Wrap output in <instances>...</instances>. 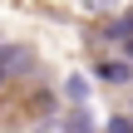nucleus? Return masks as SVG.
<instances>
[{
  "label": "nucleus",
  "mask_w": 133,
  "mask_h": 133,
  "mask_svg": "<svg viewBox=\"0 0 133 133\" xmlns=\"http://www.w3.org/2000/svg\"><path fill=\"white\" fill-rule=\"evenodd\" d=\"M39 74V54L20 39H0V79L15 84V79H35Z\"/></svg>",
  "instance_id": "f257e3e1"
},
{
  "label": "nucleus",
  "mask_w": 133,
  "mask_h": 133,
  "mask_svg": "<svg viewBox=\"0 0 133 133\" xmlns=\"http://www.w3.org/2000/svg\"><path fill=\"white\" fill-rule=\"evenodd\" d=\"M49 128H69V133H89V128H94V114H89V104H69L64 114H54V118H49Z\"/></svg>",
  "instance_id": "f03ea898"
},
{
  "label": "nucleus",
  "mask_w": 133,
  "mask_h": 133,
  "mask_svg": "<svg viewBox=\"0 0 133 133\" xmlns=\"http://www.w3.org/2000/svg\"><path fill=\"white\" fill-rule=\"evenodd\" d=\"M94 79H104V84H128L133 64L128 59H99V64H94Z\"/></svg>",
  "instance_id": "7ed1b4c3"
},
{
  "label": "nucleus",
  "mask_w": 133,
  "mask_h": 133,
  "mask_svg": "<svg viewBox=\"0 0 133 133\" xmlns=\"http://www.w3.org/2000/svg\"><path fill=\"white\" fill-rule=\"evenodd\" d=\"M128 35H133V10H128V15H118V20H109V25H104V39H109V44H123Z\"/></svg>",
  "instance_id": "20e7f679"
},
{
  "label": "nucleus",
  "mask_w": 133,
  "mask_h": 133,
  "mask_svg": "<svg viewBox=\"0 0 133 133\" xmlns=\"http://www.w3.org/2000/svg\"><path fill=\"white\" fill-rule=\"evenodd\" d=\"M64 104H89V79L84 74H69L64 79Z\"/></svg>",
  "instance_id": "39448f33"
},
{
  "label": "nucleus",
  "mask_w": 133,
  "mask_h": 133,
  "mask_svg": "<svg viewBox=\"0 0 133 133\" xmlns=\"http://www.w3.org/2000/svg\"><path fill=\"white\" fill-rule=\"evenodd\" d=\"M54 104H59V94H49V89H39V94H35V114H39L44 123L54 118Z\"/></svg>",
  "instance_id": "423d86ee"
},
{
  "label": "nucleus",
  "mask_w": 133,
  "mask_h": 133,
  "mask_svg": "<svg viewBox=\"0 0 133 133\" xmlns=\"http://www.w3.org/2000/svg\"><path fill=\"white\" fill-rule=\"evenodd\" d=\"M89 15H109V10H118V0H79Z\"/></svg>",
  "instance_id": "0eeeda50"
},
{
  "label": "nucleus",
  "mask_w": 133,
  "mask_h": 133,
  "mask_svg": "<svg viewBox=\"0 0 133 133\" xmlns=\"http://www.w3.org/2000/svg\"><path fill=\"white\" fill-rule=\"evenodd\" d=\"M109 128H114V133H133V114H114Z\"/></svg>",
  "instance_id": "6e6552de"
},
{
  "label": "nucleus",
  "mask_w": 133,
  "mask_h": 133,
  "mask_svg": "<svg viewBox=\"0 0 133 133\" xmlns=\"http://www.w3.org/2000/svg\"><path fill=\"white\" fill-rule=\"evenodd\" d=\"M123 59H128V64H133V35H128V39H123Z\"/></svg>",
  "instance_id": "1a4fd4ad"
}]
</instances>
